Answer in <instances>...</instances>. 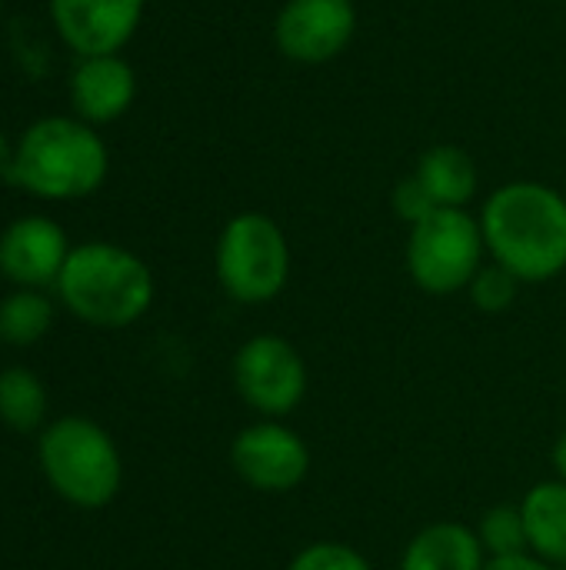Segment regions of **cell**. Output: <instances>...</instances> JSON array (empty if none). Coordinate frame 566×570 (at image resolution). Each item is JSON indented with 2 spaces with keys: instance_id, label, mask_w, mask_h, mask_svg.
<instances>
[{
  "instance_id": "8992f818",
  "label": "cell",
  "mask_w": 566,
  "mask_h": 570,
  "mask_svg": "<svg viewBox=\"0 0 566 570\" xmlns=\"http://www.w3.org/2000/svg\"><path fill=\"white\" fill-rule=\"evenodd\" d=\"M484 230L480 220L464 207H437L430 217L410 227L407 271L414 284L434 297L470 287L484 267Z\"/></svg>"
},
{
  "instance_id": "d6986e66",
  "label": "cell",
  "mask_w": 566,
  "mask_h": 570,
  "mask_svg": "<svg viewBox=\"0 0 566 570\" xmlns=\"http://www.w3.org/2000/svg\"><path fill=\"white\" fill-rule=\"evenodd\" d=\"M517 287H520V281L507 267L490 264V267H480L477 271V277L470 281L467 291H470L474 304L484 314H500V311H507L517 301Z\"/></svg>"
},
{
  "instance_id": "cb8c5ba5",
  "label": "cell",
  "mask_w": 566,
  "mask_h": 570,
  "mask_svg": "<svg viewBox=\"0 0 566 570\" xmlns=\"http://www.w3.org/2000/svg\"><path fill=\"white\" fill-rule=\"evenodd\" d=\"M10 160H13V154H10V144H7V137L0 134V177H7V170H10Z\"/></svg>"
},
{
  "instance_id": "603a6c76",
  "label": "cell",
  "mask_w": 566,
  "mask_h": 570,
  "mask_svg": "<svg viewBox=\"0 0 566 570\" xmlns=\"http://www.w3.org/2000/svg\"><path fill=\"white\" fill-rule=\"evenodd\" d=\"M550 464L557 471V481H566V431L557 438L554 451H550Z\"/></svg>"
},
{
  "instance_id": "9a60e30c",
  "label": "cell",
  "mask_w": 566,
  "mask_h": 570,
  "mask_svg": "<svg viewBox=\"0 0 566 570\" xmlns=\"http://www.w3.org/2000/svg\"><path fill=\"white\" fill-rule=\"evenodd\" d=\"M414 177L427 187L437 207H467L477 197V184H480L474 157L454 144L430 147L420 157Z\"/></svg>"
},
{
  "instance_id": "7c38bea8",
  "label": "cell",
  "mask_w": 566,
  "mask_h": 570,
  "mask_svg": "<svg viewBox=\"0 0 566 570\" xmlns=\"http://www.w3.org/2000/svg\"><path fill=\"white\" fill-rule=\"evenodd\" d=\"M137 94V77L127 60L117 53L107 57H83L70 80V97L73 107L83 120L90 124H107L117 120Z\"/></svg>"
},
{
  "instance_id": "e0dca14e",
  "label": "cell",
  "mask_w": 566,
  "mask_h": 570,
  "mask_svg": "<svg viewBox=\"0 0 566 570\" xmlns=\"http://www.w3.org/2000/svg\"><path fill=\"white\" fill-rule=\"evenodd\" d=\"M53 324V304L37 291H17L0 301V341L13 347L37 344Z\"/></svg>"
},
{
  "instance_id": "ac0fdd59",
  "label": "cell",
  "mask_w": 566,
  "mask_h": 570,
  "mask_svg": "<svg viewBox=\"0 0 566 570\" xmlns=\"http://www.w3.org/2000/svg\"><path fill=\"white\" fill-rule=\"evenodd\" d=\"M477 538H480V544H484V551L490 558H510V554H527L530 551L524 511L510 508V504L490 508L477 524Z\"/></svg>"
},
{
  "instance_id": "5b68a950",
  "label": "cell",
  "mask_w": 566,
  "mask_h": 570,
  "mask_svg": "<svg viewBox=\"0 0 566 570\" xmlns=\"http://www.w3.org/2000/svg\"><path fill=\"white\" fill-rule=\"evenodd\" d=\"M290 277V244L277 220L244 210L227 220L217 240V281L237 304L274 301Z\"/></svg>"
},
{
  "instance_id": "277c9868",
  "label": "cell",
  "mask_w": 566,
  "mask_h": 570,
  "mask_svg": "<svg viewBox=\"0 0 566 570\" xmlns=\"http://www.w3.org/2000/svg\"><path fill=\"white\" fill-rule=\"evenodd\" d=\"M37 454L50 488L73 508L97 511L110 504L120 491V451L113 438L87 417L53 421L40 434Z\"/></svg>"
},
{
  "instance_id": "7402d4cb",
  "label": "cell",
  "mask_w": 566,
  "mask_h": 570,
  "mask_svg": "<svg viewBox=\"0 0 566 570\" xmlns=\"http://www.w3.org/2000/svg\"><path fill=\"white\" fill-rule=\"evenodd\" d=\"M484 570H557L554 564L540 561L537 554H510V558H490Z\"/></svg>"
},
{
  "instance_id": "ba28073f",
  "label": "cell",
  "mask_w": 566,
  "mask_h": 570,
  "mask_svg": "<svg viewBox=\"0 0 566 570\" xmlns=\"http://www.w3.org/2000/svg\"><path fill=\"white\" fill-rule=\"evenodd\" d=\"M230 464L247 488L260 494H287L304 484L310 471V451L297 431L284 428L280 421H260L234 438Z\"/></svg>"
},
{
  "instance_id": "9c48e42d",
  "label": "cell",
  "mask_w": 566,
  "mask_h": 570,
  "mask_svg": "<svg viewBox=\"0 0 566 570\" xmlns=\"http://www.w3.org/2000/svg\"><path fill=\"white\" fill-rule=\"evenodd\" d=\"M354 33V0H287L274 20L277 50L297 63H327L340 57Z\"/></svg>"
},
{
  "instance_id": "2e32d148",
  "label": "cell",
  "mask_w": 566,
  "mask_h": 570,
  "mask_svg": "<svg viewBox=\"0 0 566 570\" xmlns=\"http://www.w3.org/2000/svg\"><path fill=\"white\" fill-rule=\"evenodd\" d=\"M47 414V391L40 377L27 367H7L0 371V421L10 431L30 434L40 428Z\"/></svg>"
},
{
  "instance_id": "52a82bcc",
  "label": "cell",
  "mask_w": 566,
  "mask_h": 570,
  "mask_svg": "<svg viewBox=\"0 0 566 570\" xmlns=\"http://www.w3.org/2000/svg\"><path fill=\"white\" fill-rule=\"evenodd\" d=\"M234 387L267 421L287 417L307 394V364L300 351L277 334H260L234 354Z\"/></svg>"
},
{
  "instance_id": "7a4b0ae2",
  "label": "cell",
  "mask_w": 566,
  "mask_h": 570,
  "mask_svg": "<svg viewBox=\"0 0 566 570\" xmlns=\"http://www.w3.org/2000/svg\"><path fill=\"white\" fill-rule=\"evenodd\" d=\"M57 294L73 317L93 327H130L153 304L150 267L117 244H80L70 250Z\"/></svg>"
},
{
  "instance_id": "8fae6325",
  "label": "cell",
  "mask_w": 566,
  "mask_h": 570,
  "mask_svg": "<svg viewBox=\"0 0 566 570\" xmlns=\"http://www.w3.org/2000/svg\"><path fill=\"white\" fill-rule=\"evenodd\" d=\"M67 257V234L50 217H23L0 234V274L23 291L57 284Z\"/></svg>"
},
{
  "instance_id": "ffe728a7",
  "label": "cell",
  "mask_w": 566,
  "mask_h": 570,
  "mask_svg": "<svg viewBox=\"0 0 566 570\" xmlns=\"http://www.w3.org/2000/svg\"><path fill=\"white\" fill-rule=\"evenodd\" d=\"M287 570H370L367 558L340 541H317L297 551Z\"/></svg>"
},
{
  "instance_id": "30bf717a",
  "label": "cell",
  "mask_w": 566,
  "mask_h": 570,
  "mask_svg": "<svg viewBox=\"0 0 566 570\" xmlns=\"http://www.w3.org/2000/svg\"><path fill=\"white\" fill-rule=\"evenodd\" d=\"M50 13L77 53L107 57L133 37L143 0H50Z\"/></svg>"
},
{
  "instance_id": "44dd1931",
  "label": "cell",
  "mask_w": 566,
  "mask_h": 570,
  "mask_svg": "<svg viewBox=\"0 0 566 570\" xmlns=\"http://www.w3.org/2000/svg\"><path fill=\"white\" fill-rule=\"evenodd\" d=\"M390 204H394V214H397L400 220H407L410 227H414V224H420L424 217H430V214L437 210L434 197L427 194V187H424L417 177H407V180H400V184L394 187V197H390Z\"/></svg>"
},
{
  "instance_id": "5bb4252c",
  "label": "cell",
  "mask_w": 566,
  "mask_h": 570,
  "mask_svg": "<svg viewBox=\"0 0 566 570\" xmlns=\"http://www.w3.org/2000/svg\"><path fill=\"white\" fill-rule=\"evenodd\" d=\"M530 554L566 568V481H544L520 501Z\"/></svg>"
},
{
  "instance_id": "3957f363",
  "label": "cell",
  "mask_w": 566,
  "mask_h": 570,
  "mask_svg": "<svg viewBox=\"0 0 566 570\" xmlns=\"http://www.w3.org/2000/svg\"><path fill=\"white\" fill-rule=\"evenodd\" d=\"M107 164V147L87 124L50 117L23 134L7 180L47 200H73L103 184Z\"/></svg>"
},
{
  "instance_id": "6da1fadb",
  "label": "cell",
  "mask_w": 566,
  "mask_h": 570,
  "mask_svg": "<svg viewBox=\"0 0 566 570\" xmlns=\"http://www.w3.org/2000/svg\"><path fill=\"white\" fill-rule=\"evenodd\" d=\"M494 264L520 284H544L566 271V197L537 180L497 187L480 214Z\"/></svg>"
},
{
  "instance_id": "4fadbf2b",
  "label": "cell",
  "mask_w": 566,
  "mask_h": 570,
  "mask_svg": "<svg viewBox=\"0 0 566 570\" xmlns=\"http://www.w3.org/2000/svg\"><path fill=\"white\" fill-rule=\"evenodd\" d=\"M487 551L467 524L440 521L424 528L404 551L400 570H484Z\"/></svg>"
}]
</instances>
